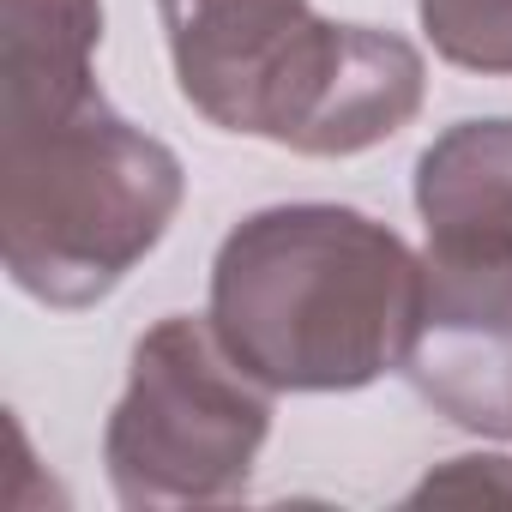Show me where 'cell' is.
<instances>
[{
    "label": "cell",
    "instance_id": "1",
    "mask_svg": "<svg viewBox=\"0 0 512 512\" xmlns=\"http://www.w3.org/2000/svg\"><path fill=\"white\" fill-rule=\"evenodd\" d=\"M422 260L350 205L241 217L211 260V332L272 392H356L404 368Z\"/></svg>",
    "mask_w": 512,
    "mask_h": 512
},
{
    "label": "cell",
    "instance_id": "2",
    "mask_svg": "<svg viewBox=\"0 0 512 512\" xmlns=\"http://www.w3.org/2000/svg\"><path fill=\"white\" fill-rule=\"evenodd\" d=\"M181 97L223 133L302 157H356L410 127L422 55L374 25L320 19L308 0H157Z\"/></svg>",
    "mask_w": 512,
    "mask_h": 512
},
{
    "label": "cell",
    "instance_id": "3",
    "mask_svg": "<svg viewBox=\"0 0 512 512\" xmlns=\"http://www.w3.org/2000/svg\"><path fill=\"white\" fill-rule=\"evenodd\" d=\"M181 157L121 121L103 91L67 115L0 127V260L49 308L103 302L169 235Z\"/></svg>",
    "mask_w": 512,
    "mask_h": 512
},
{
    "label": "cell",
    "instance_id": "4",
    "mask_svg": "<svg viewBox=\"0 0 512 512\" xmlns=\"http://www.w3.org/2000/svg\"><path fill=\"white\" fill-rule=\"evenodd\" d=\"M272 434V386H260L211 332L169 314L133 344L127 392L103 434L115 500L133 512L241 500Z\"/></svg>",
    "mask_w": 512,
    "mask_h": 512
},
{
    "label": "cell",
    "instance_id": "5",
    "mask_svg": "<svg viewBox=\"0 0 512 512\" xmlns=\"http://www.w3.org/2000/svg\"><path fill=\"white\" fill-rule=\"evenodd\" d=\"M410 386L458 428L512 440V260H422Z\"/></svg>",
    "mask_w": 512,
    "mask_h": 512
},
{
    "label": "cell",
    "instance_id": "6",
    "mask_svg": "<svg viewBox=\"0 0 512 512\" xmlns=\"http://www.w3.org/2000/svg\"><path fill=\"white\" fill-rule=\"evenodd\" d=\"M434 260H512V115L458 121L416 157Z\"/></svg>",
    "mask_w": 512,
    "mask_h": 512
},
{
    "label": "cell",
    "instance_id": "7",
    "mask_svg": "<svg viewBox=\"0 0 512 512\" xmlns=\"http://www.w3.org/2000/svg\"><path fill=\"white\" fill-rule=\"evenodd\" d=\"M103 0H0V127L97 97Z\"/></svg>",
    "mask_w": 512,
    "mask_h": 512
},
{
    "label": "cell",
    "instance_id": "8",
    "mask_svg": "<svg viewBox=\"0 0 512 512\" xmlns=\"http://www.w3.org/2000/svg\"><path fill=\"white\" fill-rule=\"evenodd\" d=\"M440 61L464 73H512V0H416Z\"/></svg>",
    "mask_w": 512,
    "mask_h": 512
},
{
    "label": "cell",
    "instance_id": "9",
    "mask_svg": "<svg viewBox=\"0 0 512 512\" xmlns=\"http://www.w3.org/2000/svg\"><path fill=\"white\" fill-rule=\"evenodd\" d=\"M410 500H512V464L506 458H452Z\"/></svg>",
    "mask_w": 512,
    "mask_h": 512
}]
</instances>
